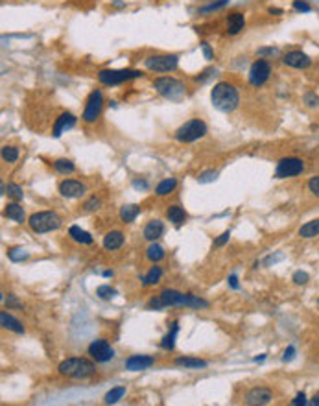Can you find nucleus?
Returning a JSON list of instances; mask_svg holds the SVG:
<instances>
[{
	"label": "nucleus",
	"instance_id": "obj_1",
	"mask_svg": "<svg viewBox=\"0 0 319 406\" xmlns=\"http://www.w3.org/2000/svg\"><path fill=\"white\" fill-rule=\"evenodd\" d=\"M168 307H190V309H207L209 303L196 298L192 294H181L177 290H163L159 296L149 299V310H163Z\"/></svg>",
	"mask_w": 319,
	"mask_h": 406
},
{
	"label": "nucleus",
	"instance_id": "obj_2",
	"mask_svg": "<svg viewBox=\"0 0 319 406\" xmlns=\"http://www.w3.org/2000/svg\"><path fill=\"white\" fill-rule=\"evenodd\" d=\"M211 100L212 105L222 111V113H233L234 109L238 107L240 103V94L236 91V87L227 83V81H220L212 87L211 91Z\"/></svg>",
	"mask_w": 319,
	"mask_h": 406
},
{
	"label": "nucleus",
	"instance_id": "obj_3",
	"mask_svg": "<svg viewBox=\"0 0 319 406\" xmlns=\"http://www.w3.org/2000/svg\"><path fill=\"white\" fill-rule=\"evenodd\" d=\"M57 371L65 375V377H70V378H89L92 377L94 373H96V367L92 364L91 360H87V358H78V356H72V358H67V360H63L57 367Z\"/></svg>",
	"mask_w": 319,
	"mask_h": 406
},
{
	"label": "nucleus",
	"instance_id": "obj_4",
	"mask_svg": "<svg viewBox=\"0 0 319 406\" xmlns=\"http://www.w3.org/2000/svg\"><path fill=\"white\" fill-rule=\"evenodd\" d=\"M153 87L161 96H165L166 100H170V102H179V100L185 96V92H187L185 83L176 80V78H170V76L157 78V80L153 81Z\"/></svg>",
	"mask_w": 319,
	"mask_h": 406
},
{
	"label": "nucleus",
	"instance_id": "obj_5",
	"mask_svg": "<svg viewBox=\"0 0 319 406\" xmlns=\"http://www.w3.org/2000/svg\"><path fill=\"white\" fill-rule=\"evenodd\" d=\"M28 225L34 233H50L61 227V218L54 211H41L28 218Z\"/></svg>",
	"mask_w": 319,
	"mask_h": 406
},
{
	"label": "nucleus",
	"instance_id": "obj_6",
	"mask_svg": "<svg viewBox=\"0 0 319 406\" xmlns=\"http://www.w3.org/2000/svg\"><path fill=\"white\" fill-rule=\"evenodd\" d=\"M207 135V124L200 118H192V120L185 122L183 126L177 127L176 139L179 143H196Z\"/></svg>",
	"mask_w": 319,
	"mask_h": 406
},
{
	"label": "nucleus",
	"instance_id": "obj_7",
	"mask_svg": "<svg viewBox=\"0 0 319 406\" xmlns=\"http://www.w3.org/2000/svg\"><path fill=\"white\" fill-rule=\"evenodd\" d=\"M135 78H142L140 70H133V69H122V70H100L98 72V81L103 85H120L124 81L135 80Z\"/></svg>",
	"mask_w": 319,
	"mask_h": 406
},
{
	"label": "nucleus",
	"instance_id": "obj_8",
	"mask_svg": "<svg viewBox=\"0 0 319 406\" xmlns=\"http://www.w3.org/2000/svg\"><path fill=\"white\" fill-rule=\"evenodd\" d=\"M144 65L151 72H172V70L177 69L179 57L174 56V54H157V56L146 57Z\"/></svg>",
	"mask_w": 319,
	"mask_h": 406
},
{
	"label": "nucleus",
	"instance_id": "obj_9",
	"mask_svg": "<svg viewBox=\"0 0 319 406\" xmlns=\"http://www.w3.org/2000/svg\"><path fill=\"white\" fill-rule=\"evenodd\" d=\"M102 107H103V94L100 89H94V91L87 96L85 102V109H83V122L85 124H92V122L98 120V116L102 114Z\"/></svg>",
	"mask_w": 319,
	"mask_h": 406
},
{
	"label": "nucleus",
	"instance_id": "obj_10",
	"mask_svg": "<svg viewBox=\"0 0 319 406\" xmlns=\"http://www.w3.org/2000/svg\"><path fill=\"white\" fill-rule=\"evenodd\" d=\"M304 172V163L299 157H284L277 163L275 168V178L277 179H286V178H293Z\"/></svg>",
	"mask_w": 319,
	"mask_h": 406
},
{
	"label": "nucleus",
	"instance_id": "obj_11",
	"mask_svg": "<svg viewBox=\"0 0 319 406\" xmlns=\"http://www.w3.org/2000/svg\"><path fill=\"white\" fill-rule=\"evenodd\" d=\"M271 74V65L266 59H257L249 69V83L253 87H260L269 80Z\"/></svg>",
	"mask_w": 319,
	"mask_h": 406
},
{
	"label": "nucleus",
	"instance_id": "obj_12",
	"mask_svg": "<svg viewBox=\"0 0 319 406\" xmlns=\"http://www.w3.org/2000/svg\"><path fill=\"white\" fill-rule=\"evenodd\" d=\"M87 353L96 362H109L114 356V349L111 347V343L105 342V340H94V342L89 345Z\"/></svg>",
	"mask_w": 319,
	"mask_h": 406
},
{
	"label": "nucleus",
	"instance_id": "obj_13",
	"mask_svg": "<svg viewBox=\"0 0 319 406\" xmlns=\"http://www.w3.org/2000/svg\"><path fill=\"white\" fill-rule=\"evenodd\" d=\"M59 194L63 198H69V200H74V198H81L85 194V185L81 181H76V179H63L59 183Z\"/></svg>",
	"mask_w": 319,
	"mask_h": 406
},
{
	"label": "nucleus",
	"instance_id": "obj_14",
	"mask_svg": "<svg viewBox=\"0 0 319 406\" xmlns=\"http://www.w3.org/2000/svg\"><path fill=\"white\" fill-rule=\"evenodd\" d=\"M74 126H76V116L72 113H69V111H65V113L59 114L56 118V122H54L52 135H54V137H61L67 129H72Z\"/></svg>",
	"mask_w": 319,
	"mask_h": 406
},
{
	"label": "nucleus",
	"instance_id": "obj_15",
	"mask_svg": "<svg viewBox=\"0 0 319 406\" xmlns=\"http://www.w3.org/2000/svg\"><path fill=\"white\" fill-rule=\"evenodd\" d=\"M282 63L286 67H291V69H306L310 67V57L301 50H293V52H288L284 57H282Z\"/></svg>",
	"mask_w": 319,
	"mask_h": 406
},
{
	"label": "nucleus",
	"instance_id": "obj_16",
	"mask_svg": "<svg viewBox=\"0 0 319 406\" xmlns=\"http://www.w3.org/2000/svg\"><path fill=\"white\" fill-rule=\"evenodd\" d=\"M155 364V358L149 355H133L125 360V369L127 371H142V369H148L149 366Z\"/></svg>",
	"mask_w": 319,
	"mask_h": 406
},
{
	"label": "nucleus",
	"instance_id": "obj_17",
	"mask_svg": "<svg viewBox=\"0 0 319 406\" xmlns=\"http://www.w3.org/2000/svg\"><path fill=\"white\" fill-rule=\"evenodd\" d=\"M273 400V393L266 388H253L245 395V404H269Z\"/></svg>",
	"mask_w": 319,
	"mask_h": 406
},
{
	"label": "nucleus",
	"instance_id": "obj_18",
	"mask_svg": "<svg viewBox=\"0 0 319 406\" xmlns=\"http://www.w3.org/2000/svg\"><path fill=\"white\" fill-rule=\"evenodd\" d=\"M245 28V17L244 13L234 12L227 17V34L229 35H238L242 30Z\"/></svg>",
	"mask_w": 319,
	"mask_h": 406
},
{
	"label": "nucleus",
	"instance_id": "obj_19",
	"mask_svg": "<svg viewBox=\"0 0 319 406\" xmlns=\"http://www.w3.org/2000/svg\"><path fill=\"white\" fill-rule=\"evenodd\" d=\"M163 233H165V223L161 220H151L144 227V238L149 242H155L159 236H163Z\"/></svg>",
	"mask_w": 319,
	"mask_h": 406
},
{
	"label": "nucleus",
	"instance_id": "obj_20",
	"mask_svg": "<svg viewBox=\"0 0 319 406\" xmlns=\"http://www.w3.org/2000/svg\"><path fill=\"white\" fill-rule=\"evenodd\" d=\"M0 323H2V327L8 329V331H13V332H17V334H23L24 332L23 323H21L19 320H15L12 314H8L6 310L0 312Z\"/></svg>",
	"mask_w": 319,
	"mask_h": 406
},
{
	"label": "nucleus",
	"instance_id": "obj_21",
	"mask_svg": "<svg viewBox=\"0 0 319 406\" xmlns=\"http://www.w3.org/2000/svg\"><path fill=\"white\" fill-rule=\"evenodd\" d=\"M4 216L10 218V220H13V222L23 223L24 218H26V214H24L23 205H19L17 201H13V203H8V205H6V209H4Z\"/></svg>",
	"mask_w": 319,
	"mask_h": 406
},
{
	"label": "nucleus",
	"instance_id": "obj_22",
	"mask_svg": "<svg viewBox=\"0 0 319 406\" xmlns=\"http://www.w3.org/2000/svg\"><path fill=\"white\" fill-rule=\"evenodd\" d=\"M122 244H124V235L120 233V231H109L107 235L103 236V247L105 249H118V247H122Z\"/></svg>",
	"mask_w": 319,
	"mask_h": 406
},
{
	"label": "nucleus",
	"instance_id": "obj_23",
	"mask_svg": "<svg viewBox=\"0 0 319 406\" xmlns=\"http://www.w3.org/2000/svg\"><path fill=\"white\" fill-rule=\"evenodd\" d=\"M166 216H168V220H170L176 227H179V225H183V223H185V220H187V212L183 211V207L172 205V207H168Z\"/></svg>",
	"mask_w": 319,
	"mask_h": 406
},
{
	"label": "nucleus",
	"instance_id": "obj_24",
	"mask_svg": "<svg viewBox=\"0 0 319 406\" xmlns=\"http://www.w3.org/2000/svg\"><path fill=\"white\" fill-rule=\"evenodd\" d=\"M69 235H70V238H72L74 242H78V244H92V242H94V238H92L87 231L78 227V225H72V227L69 229Z\"/></svg>",
	"mask_w": 319,
	"mask_h": 406
},
{
	"label": "nucleus",
	"instance_id": "obj_25",
	"mask_svg": "<svg viewBox=\"0 0 319 406\" xmlns=\"http://www.w3.org/2000/svg\"><path fill=\"white\" fill-rule=\"evenodd\" d=\"M176 364L179 367H185V369H201V367H207L205 360H200V358H188V356L177 358Z\"/></svg>",
	"mask_w": 319,
	"mask_h": 406
},
{
	"label": "nucleus",
	"instance_id": "obj_26",
	"mask_svg": "<svg viewBox=\"0 0 319 406\" xmlns=\"http://www.w3.org/2000/svg\"><path fill=\"white\" fill-rule=\"evenodd\" d=\"M176 187H177V179H174V178H168V179H163L159 185H157V189H155V194L157 196H168V194H172L174 190H176Z\"/></svg>",
	"mask_w": 319,
	"mask_h": 406
},
{
	"label": "nucleus",
	"instance_id": "obj_27",
	"mask_svg": "<svg viewBox=\"0 0 319 406\" xmlns=\"http://www.w3.org/2000/svg\"><path fill=\"white\" fill-rule=\"evenodd\" d=\"M299 235L302 238H313V236L319 235V218L317 220H312V222L304 223L301 229H299Z\"/></svg>",
	"mask_w": 319,
	"mask_h": 406
},
{
	"label": "nucleus",
	"instance_id": "obj_28",
	"mask_svg": "<svg viewBox=\"0 0 319 406\" xmlns=\"http://www.w3.org/2000/svg\"><path fill=\"white\" fill-rule=\"evenodd\" d=\"M138 212H140V207L138 205H124L120 209V220L129 223L138 216Z\"/></svg>",
	"mask_w": 319,
	"mask_h": 406
},
{
	"label": "nucleus",
	"instance_id": "obj_29",
	"mask_svg": "<svg viewBox=\"0 0 319 406\" xmlns=\"http://www.w3.org/2000/svg\"><path fill=\"white\" fill-rule=\"evenodd\" d=\"M161 277H163V269L159 268V266H153V268L149 269L148 274L142 277V285L144 286H151V285H157L161 281Z\"/></svg>",
	"mask_w": 319,
	"mask_h": 406
},
{
	"label": "nucleus",
	"instance_id": "obj_30",
	"mask_svg": "<svg viewBox=\"0 0 319 406\" xmlns=\"http://www.w3.org/2000/svg\"><path fill=\"white\" fill-rule=\"evenodd\" d=\"M177 331H179V325H177V323H174V325H172V331L168 332V334L163 338V342H161V347H163V349H166V351L174 349V345H176Z\"/></svg>",
	"mask_w": 319,
	"mask_h": 406
},
{
	"label": "nucleus",
	"instance_id": "obj_31",
	"mask_svg": "<svg viewBox=\"0 0 319 406\" xmlns=\"http://www.w3.org/2000/svg\"><path fill=\"white\" fill-rule=\"evenodd\" d=\"M54 168H56V172L63 174V176H67V174H72V172L76 170L74 163H72L70 159H57V161H54Z\"/></svg>",
	"mask_w": 319,
	"mask_h": 406
},
{
	"label": "nucleus",
	"instance_id": "obj_32",
	"mask_svg": "<svg viewBox=\"0 0 319 406\" xmlns=\"http://www.w3.org/2000/svg\"><path fill=\"white\" fill-rule=\"evenodd\" d=\"M125 395V388L124 386H118V388H113L111 391L105 393V402L107 404H114V402H118L122 397Z\"/></svg>",
	"mask_w": 319,
	"mask_h": 406
},
{
	"label": "nucleus",
	"instance_id": "obj_33",
	"mask_svg": "<svg viewBox=\"0 0 319 406\" xmlns=\"http://www.w3.org/2000/svg\"><path fill=\"white\" fill-rule=\"evenodd\" d=\"M146 257H148L151 262H157V260H161V258L165 257V249H163L159 244H151V246L148 247V251H146Z\"/></svg>",
	"mask_w": 319,
	"mask_h": 406
},
{
	"label": "nucleus",
	"instance_id": "obj_34",
	"mask_svg": "<svg viewBox=\"0 0 319 406\" xmlns=\"http://www.w3.org/2000/svg\"><path fill=\"white\" fill-rule=\"evenodd\" d=\"M8 257H10V260H13V262H21V260H26V258L30 257V253L26 251V249H23V247H12V249L8 251Z\"/></svg>",
	"mask_w": 319,
	"mask_h": 406
},
{
	"label": "nucleus",
	"instance_id": "obj_35",
	"mask_svg": "<svg viewBox=\"0 0 319 406\" xmlns=\"http://www.w3.org/2000/svg\"><path fill=\"white\" fill-rule=\"evenodd\" d=\"M2 159L6 163H15L19 159V148L15 146H4L2 148Z\"/></svg>",
	"mask_w": 319,
	"mask_h": 406
},
{
	"label": "nucleus",
	"instance_id": "obj_36",
	"mask_svg": "<svg viewBox=\"0 0 319 406\" xmlns=\"http://www.w3.org/2000/svg\"><path fill=\"white\" fill-rule=\"evenodd\" d=\"M96 296L100 299H113L114 296H116V290L114 288H111V286H107V285H103V286H98L96 288Z\"/></svg>",
	"mask_w": 319,
	"mask_h": 406
},
{
	"label": "nucleus",
	"instance_id": "obj_37",
	"mask_svg": "<svg viewBox=\"0 0 319 406\" xmlns=\"http://www.w3.org/2000/svg\"><path fill=\"white\" fill-rule=\"evenodd\" d=\"M229 4V0H218V2H211V4H207V6L200 8V13H212V12H218V10H222Z\"/></svg>",
	"mask_w": 319,
	"mask_h": 406
},
{
	"label": "nucleus",
	"instance_id": "obj_38",
	"mask_svg": "<svg viewBox=\"0 0 319 406\" xmlns=\"http://www.w3.org/2000/svg\"><path fill=\"white\" fill-rule=\"evenodd\" d=\"M8 196H12L13 200H23V196H24V192H23V189L19 187V185H15V183H10L8 185Z\"/></svg>",
	"mask_w": 319,
	"mask_h": 406
},
{
	"label": "nucleus",
	"instance_id": "obj_39",
	"mask_svg": "<svg viewBox=\"0 0 319 406\" xmlns=\"http://www.w3.org/2000/svg\"><path fill=\"white\" fill-rule=\"evenodd\" d=\"M102 205V201H100V198H96V196H92V198H89V200L83 203V211H87V212H92V211H96L98 207Z\"/></svg>",
	"mask_w": 319,
	"mask_h": 406
},
{
	"label": "nucleus",
	"instance_id": "obj_40",
	"mask_svg": "<svg viewBox=\"0 0 319 406\" xmlns=\"http://www.w3.org/2000/svg\"><path fill=\"white\" fill-rule=\"evenodd\" d=\"M293 10L301 13H310L312 12V6L308 2H304V0H293Z\"/></svg>",
	"mask_w": 319,
	"mask_h": 406
},
{
	"label": "nucleus",
	"instance_id": "obj_41",
	"mask_svg": "<svg viewBox=\"0 0 319 406\" xmlns=\"http://www.w3.org/2000/svg\"><path fill=\"white\" fill-rule=\"evenodd\" d=\"M216 176H218V172H214V170L203 172L200 178H198V181H200V183H211V181L216 179Z\"/></svg>",
	"mask_w": 319,
	"mask_h": 406
},
{
	"label": "nucleus",
	"instance_id": "obj_42",
	"mask_svg": "<svg viewBox=\"0 0 319 406\" xmlns=\"http://www.w3.org/2000/svg\"><path fill=\"white\" fill-rule=\"evenodd\" d=\"M308 189H310V192H312L313 196H317L319 198V176L310 178V181H308Z\"/></svg>",
	"mask_w": 319,
	"mask_h": 406
},
{
	"label": "nucleus",
	"instance_id": "obj_43",
	"mask_svg": "<svg viewBox=\"0 0 319 406\" xmlns=\"http://www.w3.org/2000/svg\"><path fill=\"white\" fill-rule=\"evenodd\" d=\"M293 283H295V285H306L308 274H304V272H295V274H293Z\"/></svg>",
	"mask_w": 319,
	"mask_h": 406
},
{
	"label": "nucleus",
	"instance_id": "obj_44",
	"mask_svg": "<svg viewBox=\"0 0 319 406\" xmlns=\"http://www.w3.org/2000/svg\"><path fill=\"white\" fill-rule=\"evenodd\" d=\"M201 50H203V56H205L207 61H212V59H214V52H212L209 43H201Z\"/></svg>",
	"mask_w": 319,
	"mask_h": 406
},
{
	"label": "nucleus",
	"instance_id": "obj_45",
	"mask_svg": "<svg viewBox=\"0 0 319 406\" xmlns=\"http://www.w3.org/2000/svg\"><path fill=\"white\" fill-rule=\"evenodd\" d=\"M229 236H231V233H229V231H225V233H222V235L218 236L216 240H214V246H223V244H225V242L229 240Z\"/></svg>",
	"mask_w": 319,
	"mask_h": 406
},
{
	"label": "nucleus",
	"instance_id": "obj_46",
	"mask_svg": "<svg viewBox=\"0 0 319 406\" xmlns=\"http://www.w3.org/2000/svg\"><path fill=\"white\" fill-rule=\"evenodd\" d=\"M6 305H8V309H12V307H15V309H23V305H21L17 299H15V296H8Z\"/></svg>",
	"mask_w": 319,
	"mask_h": 406
},
{
	"label": "nucleus",
	"instance_id": "obj_47",
	"mask_svg": "<svg viewBox=\"0 0 319 406\" xmlns=\"http://www.w3.org/2000/svg\"><path fill=\"white\" fill-rule=\"evenodd\" d=\"M304 100H306V103H308V105H310V107H315V105H317V103H319V98H317V96H313L312 92H308L306 96H304Z\"/></svg>",
	"mask_w": 319,
	"mask_h": 406
},
{
	"label": "nucleus",
	"instance_id": "obj_48",
	"mask_svg": "<svg viewBox=\"0 0 319 406\" xmlns=\"http://www.w3.org/2000/svg\"><path fill=\"white\" fill-rule=\"evenodd\" d=\"M291 404H293V406L306 404V395H304V393H299V395H297V397H295V399L291 400Z\"/></svg>",
	"mask_w": 319,
	"mask_h": 406
},
{
	"label": "nucleus",
	"instance_id": "obj_49",
	"mask_svg": "<svg viewBox=\"0 0 319 406\" xmlns=\"http://www.w3.org/2000/svg\"><path fill=\"white\" fill-rule=\"evenodd\" d=\"M293 353H295V349H293V347H288V349H286V353H284V356H282V360H284V362L291 360V358H293Z\"/></svg>",
	"mask_w": 319,
	"mask_h": 406
},
{
	"label": "nucleus",
	"instance_id": "obj_50",
	"mask_svg": "<svg viewBox=\"0 0 319 406\" xmlns=\"http://www.w3.org/2000/svg\"><path fill=\"white\" fill-rule=\"evenodd\" d=\"M229 285H231V288L236 290V288H238V277H236V275H231V277H229Z\"/></svg>",
	"mask_w": 319,
	"mask_h": 406
},
{
	"label": "nucleus",
	"instance_id": "obj_51",
	"mask_svg": "<svg viewBox=\"0 0 319 406\" xmlns=\"http://www.w3.org/2000/svg\"><path fill=\"white\" fill-rule=\"evenodd\" d=\"M135 187H137V189H148V183H146V181H135Z\"/></svg>",
	"mask_w": 319,
	"mask_h": 406
},
{
	"label": "nucleus",
	"instance_id": "obj_52",
	"mask_svg": "<svg viewBox=\"0 0 319 406\" xmlns=\"http://www.w3.org/2000/svg\"><path fill=\"white\" fill-rule=\"evenodd\" d=\"M310 404H312V406H319V391L313 395V399L310 400Z\"/></svg>",
	"mask_w": 319,
	"mask_h": 406
},
{
	"label": "nucleus",
	"instance_id": "obj_53",
	"mask_svg": "<svg viewBox=\"0 0 319 406\" xmlns=\"http://www.w3.org/2000/svg\"><path fill=\"white\" fill-rule=\"evenodd\" d=\"M269 13H271V15H282V10H279V8H269Z\"/></svg>",
	"mask_w": 319,
	"mask_h": 406
}]
</instances>
